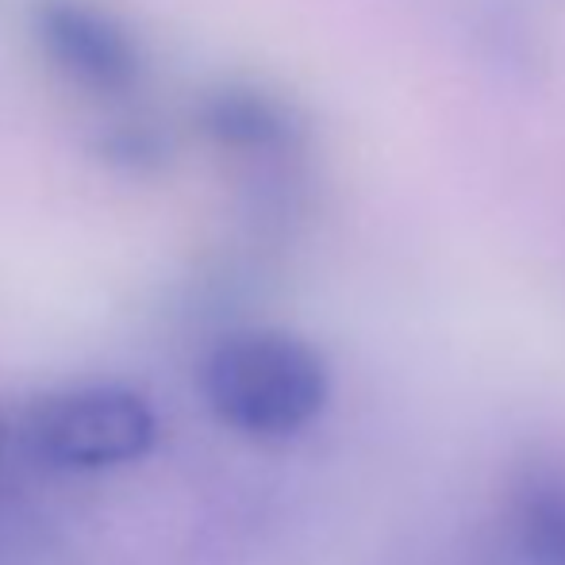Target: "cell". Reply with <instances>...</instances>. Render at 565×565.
I'll list each match as a JSON object with an SVG mask.
<instances>
[{"instance_id":"1","label":"cell","mask_w":565,"mask_h":565,"mask_svg":"<svg viewBox=\"0 0 565 565\" xmlns=\"http://www.w3.org/2000/svg\"><path fill=\"white\" fill-rule=\"evenodd\" d=\"M201 393L216 419L235 431L285 439L320 416L331 377L305 339L285 331H238L204 358Z\"/></svg>"},{"instance_id":"2","label":"cell","mask_w":565,"mask_h":565,"mask_svg":"<svg viewBox=\"0 0 565 565\" xmlns=\"http://www.w3.org/2000/svg\"><path fill=\"white\" fill-rule=\"evenodd\" d=\"M158 439V416L127 385H77L51 393L23 419L31 458L66 473H93L139 461Z\"/></svg>"},{"instance_id":"3","label":"cell","mask_w":565,"mask_h":565,"mask_svg":"<svg viewBox=\"0 0 565 565\" xmlns=\"http://www.w3.org/2000/svg\"><path fill=\"white\" fill-rule=\"evenodd\" d=\"M31 31L46 66L85 97L124 100L147 82L150 58L139 31L100 0H39Z\"/></svg>"},{"instance_id":"4","label":"cell","mask_w":565,"mask_h":565,"mask_svg":"<svg viewBox=\"0 0 565 565\" xmlns=\"http://www.w3.org/2000/svg\"><path fill=\"white\" fill-rule=\"evenodd\" d=\"M201 124L224 150L254 154V150H274L289 139V119L269 97L250 89H224L204 100Z\"/></svg>"},{"instance_id":"5","label":"cell","mask_w":565,"mask_h":565,"mask_svg":"<svg viewBox=\"0 0 565 565\" xmlns=\"http://www.w3.org/2000/svg\"><path fill=\"white\" fill-rule=\"evenodd\" d=\"M520 531L543 565H565V484H535L520 504Z\"/></svg>"}]
</instances>
